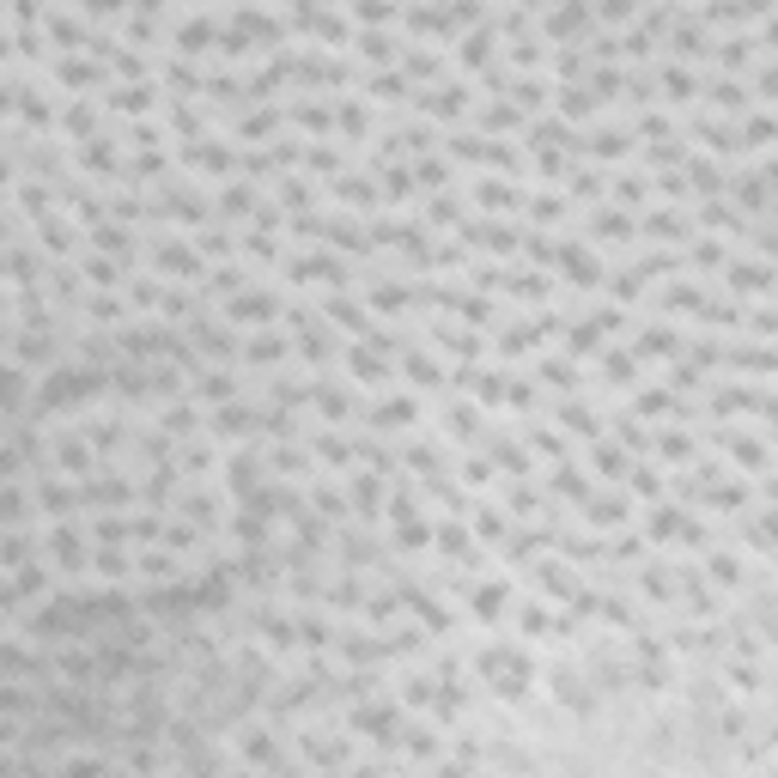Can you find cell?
<instances>
[{
  "label": "cell",
  "instance_id": "5",
  "mask_svg": "<svg viewBox=\"0 0 778 778\" xmlns=\"http://www.w3.org/2000/svg\"><path fill=\"white\" fill-rule=\"evenodd\" d=\"M614 201L620 207H644L651 201V183H644V176H620V183H614Z\"/></svg>",
  "mask_w": 778,
  "mask_h": 778
},
{
  "label": "cell",
  "instance_id": "2",
  "mask_svg": "<svg viewBox=\"0 0 778 778\" xmlns=\"http://www.w3.org/2000/svg\"><path fill=\"white\" fill-rule=\"evenodd\" d=\"M463 596H469V614H474V620H480V626H493V620H505V609H511V577H493V584H469Z\"/></svg>",
  "mask_w": 778,
  "mask_h": 778
},
{
  "label": "cell",
  "instance_id": "3",
  "mask_svg": "<svg viewBox=\"0 0 778 778\" xmlns=\"http://www.w3.org/2000/svg\"><path fill=\"white\" fill-rule=\"evenodd\" d=\"M584 517H590L596 529H620V523L633 517V499H626V493H584Z\"/></svg>",
  "mask_w": 778,
  "mask_h": 778
},
{
  "label": "cell",
  "instance_id": "1",
  "mask_svg": "<svg viewBox=\"0 0 778 778\" xmlns=\"http://www.w3.org/2000/svg\"><path fill=\"white\" fill-rule=\"evenodd\" d=\"M469 676H474V687H480L487 700L523 706V700H536L542 663H536V651H529L523 639H487V644L469 651Z\"/></svg>",
  "mask_w": 778,
  "mask_h": 778
},
{
  "label": "cell",
  "instance_id": "9",
  "mask_svg": "<svg viewBox=\"0 0 778 778\" xmlns=\"http://www.w3.org/2000/svg\"><path fill=\"white\" fill-rule=\"evenodd\" d=\"M407 73H420V79H432V73H438V55H426V49H414V55H407Z\"/></svg>",
  "mask_w": 778,
  "mask_h": 778
},
{
  "label": "cell",
  "instance_id": "4",
  "mask_svg": "<svg viewBox=\"0 0 778 778\" xmlns=\"http://www.w3.org/2000/svg\"><path fill=\"white\" fill-rule=\"evenodd\" d=\"M152 103H159L152 79H146V86H116V92H110V110H122V116H140V110H152Z\"/></svg>",
  "mask_w": 778,
  "mask_h": 778
},
{
  "label": "cell",
  "instance_id": "8",
  "mask_svg": "<svg viewBox=\"0 0 778 778\" xmlns=\"http://www.w3.org/2000/svg\"><path fill=\"white\" fill-rule=\"evenodd\" d=\"M590 12H602V19H614V25H620V19H633V12H639V0H602V6H590Z\"/></svg>",
  "mask_w": 778,
  "mask_h": 778
},
{
  "label": "cell",
  "instance_id": "6",
  "mask_svg": "<svg viewBox=\"0 0 778 778\" xmlns=\"http://www.w3.org/2000/svg\"><path fill=\"white\" fill-rule=\"evenodd\" d=\"M474 195H480V207H493V213H499V207H517V189H511V183H480Z\"/></svg>",
  "mask_w": 778,
  "mask_h": 778
},
{
  "label": "cell",
  "instance_id": "7",
  "mask_svg": "<svg viewBox=\"0 0 778 778\" xmlns=\"http://www.w3.org/2000/svg\"><path fill=\"white\" fill-rule=\"evenodd\" d=\"M474 536L480 542H505V517L499 511H474Z\"/></svg>",
  "mask_w": 778,
  "mask_h": 778
}]
</instances>
